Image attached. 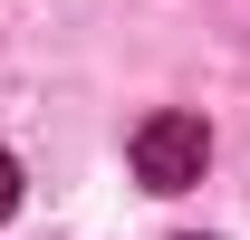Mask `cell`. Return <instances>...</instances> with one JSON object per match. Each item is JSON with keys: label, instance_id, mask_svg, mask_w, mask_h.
<instances>
[{"label": "cell", "instance_id": "obj_1", "mask_svg": "<svg viewBox=\"0 0 250 240\" xmlns=\"http://www.w3.org/2000/svg\"><path fill=\"white\" fill-rule=\"evenodd\" d=\"M202 173H212V125L202 116L164 106V116L135 125V182H145V192H192Z\"/></svg>", "mask_w": 250, "mask_h": 240}, {"label": "cell", "instance_id": "obj_2", "mask_svg": "<svg viewBox=\"0 0 250 240\" xmlns=\"http://www.w3.org/2000/svg\"><path fill=\"white\" fill-rule=\"evenodd\" d=\"M10 202H20V163L0 154V221H10Z\"/></svg>", "mask_w": 250, "mask_h": 240}]
</instances>
